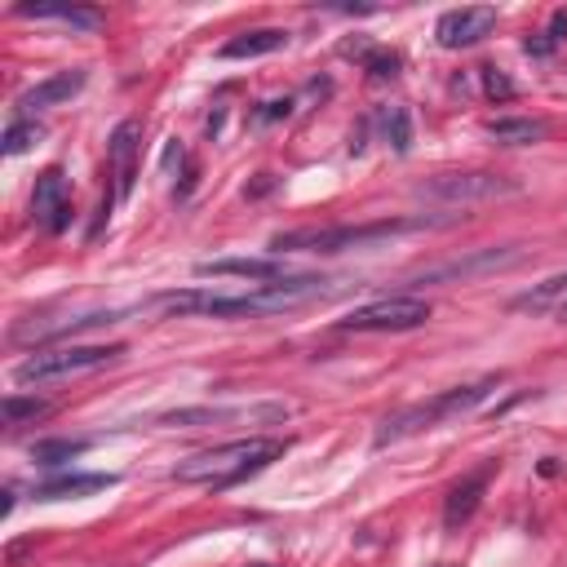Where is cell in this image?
I'll list each match as a JSON object with an SVG mask.
<instances>
[{"mask_svg":"<svg viewBox=\"0 0 567 567\" xmlns=\"http://www.w3.org/2000/svg\"><path fill=\"white\" fill-rule=\"evenodd\" d=\"M328 279L319 275H292V279H275V284H257L248 292H164L155 297L159 310L168 315H208V319H252V315H275V310H292L310 297H323Z\"/></svg>","mask_w":567,"mask_h":567,"instance_id":"6da1fadb","label":"cell"},{"mask_svg":"<svg viewBox=\"0 0 567 567\" xmlns=\"http://www.w3.org/2000/svg\"><path fill=\"white\" fill-rule=\"evenodd\" d=\"M275 456H284V443L279 439H235V443H221V447H208L190 461H182L173 470L177 483H199V487H235L244 478H252L257 470H266Z\"/></svg>","mask_w":567,"mask_h":567,"instance_id":"7a4b0ae2","label":"cell"},{"mask_svg":"<svg viewBox=\"0 0 567 567\" xmlns=\"http://www.w3.org/2000/svg\"><path fill=\"white\" fill-rule=\"evenodd\" d=\"M492 390H496V377H483V381H474V385L439 390V394H430V399H421V403H408L403 412H394V416L381 421L377 447L403 443V439H412V434H421V430H434V425H443V421H452V416H465V412L478 408Z\"/></svg>","mask_w":567,"mask_h":567,"instance_id":"3957f363","label":"cell"},{"mask_svg":"<svg viewBox=\"0 0 567 567\" xmlns=\"http://www.w3.org/2000/svg\"><path fill=\"white\" fill-rule=\"evenodd\" d=\"M425 226V217H381V221H359V226H301L284 230L270 239V252H346V248H372L381 239H394L403 230Z\"/></svg>","mask_w":567,"mask_h":567,"instance_id":"277c9868","label":"cell"},{"mask_svg":"<svg viewBox=\"0 0 567 567\" xmlns=\"http://www.w3.org/2000/svg\"><path fill=\"white\" fill-rule=\"evenodd\" d=\"M124 346H62V350H35L31 359H22L13 368V381L18 385H40V381H53V377H66V372H84V368H102L111 359H120Z\"/></svg>","mask_w":567,"mask_h":567,"instance_id":"5b68a950","label":"cell"},{"mask_svg":"<svg viewBox=\"0 0 567 567\" xmlns=\"http://www.w3.org/2000/svg\"><path fill=\"white\" fill-rule=\"evenodd\" d=\"M425 319H430V301L399 292V297L354 306L346 319H337V328H346V332H408V328H421Z\"/></svg>","mask_w":567,"mask_h":567,"instance_id":"8992f818","label":"cell"},{"mask_svg":"<svg viewBox=\"0 0 567 567\" xmlns=\"http://www.w3.org/2000/svg\"><path fill=\"white\" fill-rule=\"evenodd\" d=\"M518 182L505 177V173H487V168H474V173H443V177H430L421 186L425 199H439V204H452V208H465V204H483V199H501V195H514Z\"/></svg>","mask_w":567,"mask_h":567,"instance_id":"52a82bcc","label":"cell"},{"mask_svg":"<svg viewBox=\"0 0 567 567\" xmlns=\"http://www.w3.org/2000/svg\"><path fill=\"white\" fill-rule=\"evenodd\" d=\"M492 478H496V461H483L478 470L461 474V478L447 487V496H443V527H447V532H461V527L474 518V509L483 505Z\"/></svg>","mask_w":567,"mask_h":567,"instance_id":"ba28073f","label":"cell"},{"mask_svg":"<svg viewBox=\"0 0 567 567\" xmlns=\"http://www.w3.org/2000/svg\"><path fill=\"white\" fill-rule=\"evenodd\" d=\"M31 217H35L49 235H62V230H66V221H71V186H66V173H62V168H44V173L35 177Z\"/></svg>","mask_w":567,"mask_h":567,"instance_id":"9c48e42d","label":"cell"},{"mask_svg":"<svg viewBox=\"0 0 567 567\" xmlns=\"http://www.w3.org/2000/svg\"><path fill=\"white\" fill-rule=\"evenodd\" d=\"M284 403H239V408H177L159 416V425H235V421H284Z\"/></svg>","mask_w":567,"mask_h":567,"instance_id":"30bf717a","label":"cell"},{"mask_svg":"<svg viewBox=\"0 0 567 567\" xmlns=\"http://www.w3.org/2000/svg\"><path fill=\"white\" fill-rule=\"evenodd\" d=\"M492 27H496V9L492 4H465V9H447L434 22V35H439L443 49H470L483 35H492Z\"/></svg>","mask_w":567,"mask_h":567,"instance_id":"8fae6325","label":"cell"},{"mask_svg":"<svg viewBox=\"0 0 567 567\" xmlns=\"http://www.w3.org/2000/svg\"><path fill=\"white\" fill-rule=\"evenodd\" d=\"M137 151H142V124L137 120H120L111 142H106V155H111V177H115V195L128 199L133 195V182H137Z\"/></svg>","mask_w":567,"mask_h":567,"instance_id":"7c38bea8","label":"cell"},{"mask_svg":"<svg viewBox=\"0 0 567 567\" xmlns=\"http://www.w3.org/2000/svg\"><path fill=\"white\" fill-rule=\"evenodd\" d=\"M523 252L518 248H478L470 257H452L443 266H430L416 275V284H443V279H474V275H487V270H501V266H514Z\"/></svg>","mask_w":567,"mask_h":567,"instance_id":"4fadbf2b","label":"cell"},{"mask_svg":"<svg viewBox=\"0 0 567 567\" xmlns=\"http://www.w3.org/2000/svg\"><path fill=\"white\" fill-rule=\"evenodd\" d=\"M195 275L199 279H248L252 288L257 284H275V279H284V266L275 261V257H208V261H195Z\"/></svg>","mask_w":567,"mask_h":567,"instance_id":"5bb4252c","label":"cell"},{"mask_svg":"<svg viewBox=\"0 0 567 567\" xmlns=\"http://www.w3.org/2000/svg\"><path fill=\"white\" fill-rule=\"evenodd\" d=\"M84 80H89V71H58V75H49V80H40V84H31L22 97H18V106L22 111H40V106H58V102H66V97H75L80 89H84Z\"/></svg>","mask_w":567,"mask_h":567,"instance_id":"9a60e30c","label":"cell"},{"mask_svg":"<svg viewBox=\"0 0 567 567\" xmlns=\"http://www.w3.org/2000/svg\"><path fill=\"white\" fill-rule=\"evenodd\" d=\"M284 44H288V31H284V27H257V31H239V35H230V40L217 49V58H221V62L266 58V53H275V49H284Z\"/></svg>","mask_w":567,"mask_h":567,"instance_id":"2e32d148","label":"cell"},{"mask_svg":"<svg viewBox=\"0 0 567 567\" xmlns=\"http://www.w3.org/2000/svg\"><path fill=\"white\" fill-rule=\"evenodd\" d=\"M13 13L35 18V22H66L75 31H97L102 27V13L84 9V4H13Z\"/></svg>","mask_w":567,"mask_h":567,"instance_id":"e0dca14e","label":"cell"},{"mask_svg":"<svg viewBox=\"0 0 567 567\" xmlns=\"http://www.w3.org/2000/svg\"><path fill=\"white\" fill-rule=\"evenodd\" d=\"M102 487H115V474H62V478L40 483L35 487V501H66V496L102 492Z\"/></svg>","mask_w":567,"mask_h":567,"instance_id":"ac0fdd59","label":"cell"},{"mask_svg":"<svg viewBox=\"0 0 567 567\" xmlns=\"http://www.w3.org/2000/svg\"><path fill=\"white\" fill-rule=\"evenodd\" d=\"M563 306H567V270H558V275H549V279H540V284H532L527 292L514 297V310H532V315L563 310Z\"/></svg>","mask_w":567,"mask_h":567,"instance_id":"d6986e66","label":"cell"},{"mask_svg":"<svg viewBox=\"0 0 567 567\" xmlns=\"http://www.w3.org/2000/svg\"><path fill=\"white\" fill-rule=\"evenodd\" d=\"M549 133L545 120H487V137L501 146H532Z\"/></svg>","mask_w":567,"mask_h":567,"instance_id":"ffe728a7","label":"cell"},{"mask_svg":"<svg viewBox=\"0 0 567 567\" xmlns=\"http://www.w3.org/2000/svg\"><path fill=\"white\" fill-rule=\"evenodd\" d=\"M44 412H49L44 399H18V394H9V399L0 403L4 425H22V421H35V416H44Z\"/></svg>","mask_w":567,"mask_h":567,"instance_id":"44dd1931","label":"cell"},{"mask_svg":"<svg viewBox=\"0 0 567 567\" xmlns=\"http://www.w3.org/2000/svg\"><path fill=\"white\" fill-rule=\"evenodd\" d=\"M84 447H89V439H53V443L35 447V461L40 465H62V461H75Z\"/></svg>","mask_w":567,"mask_h":567,"instance_id":"7402d4cb","label":"cell"},{"mask_svg":"<svg viewBox=\"0 0 567 567\" xmlns=\"http://www.w3.org/2000/svg\"><path fill=\"white\" fill-rule=\"evenodd\" d=\"M35 142H40V124H35V120H18V124L4 128V155H22V151H31Z\"/></svg>","mask_w":567,"mask_h":567,"instance_id":"603a6c76","label":"cell"},{"mask_svg":"<svg viewBox=\"0 0 567 567\" xmlns=\"http://www.w3.org/2000/svg\"><path fill=\"white\" fill-rule=\"evenodd\" d=\"M385 142H390L399 155L412 146V128H408V111H403V106H390V111H385Z\"/></svg>","mask_w":567,"mask_h":567,"instance_id":"cb8c5ba5","label":"cell"},{"mask_svg":"<svg viewBox=\"0 0 567 567\" xmlns=\"http://www.w3.org/2000/svg\"><path fill=\"white\" fill-rule=\"evenodd\" d=\"M363 66L372 71V80H390V75L399 71V53H385V49H381V53H368Z\"/></svg>","mask_w":567,"mask_h":567,"instance_id":"d4e9b609","label":"cell"},{"mask_svg":"<svg viewBox=\"0 0 567 567\" xmlns=\"http://www.w3.org/2000/svg\"><path fill=\"white\" fill-rule=\"evenodd\" d=\"M483 89H487V97H514V84L496 66H483Z\"/></svg>","mask_w":567,"mask_h":567,"instance_id":"484cf974","label":"cell"},{"mask_svg":"<svg viewBox=\"0 0 567 567\" xmlns=\"http://www.w3.org/2000/svg\"><path fill=\"white\" fill-rule=\"evenodd\" d=\"M288 111H292V102H288V97H275V102H266V106L257 111V120H261V124H266V120H284Z\"/></svg>","mask_w":567,"mask_h":567,"instance_id":"4316f807","label":"cell"},{"mask_svg":"<svg viewBox=\"0 0 567 567\" xmlns=\"http://www.w3.org/2000/svg\"><path fill=\"white\" fill-rule=\"evenodd\" d=\"M558 319H563V323H567V306H563V310H558Z\"/></svg>","mask_w":567,"mask_h":567,"instance_id":"83f0119b","label":"cell"},{"mask_svg":"<svg viewBox=\"0 0 567 567\" xmlns=\"http://www.w3.org/2000/svg\"><path fill=\"white\" fill-rule=\"evenodd\" d=\"M248 567H270V563H248Z\"/></svg>","mask_w":567,"mask_h":567,"instance_id":"f1b7e54d","label":"cell"}]
</instances>
